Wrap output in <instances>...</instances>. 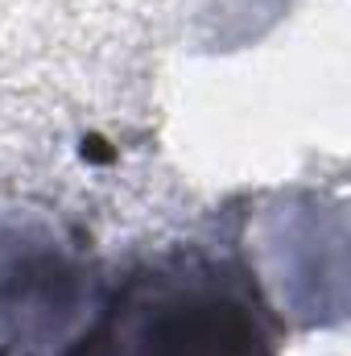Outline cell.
Segmentation results:
<instances>
[{
  "label": "cell",
  "instance_id": "6da1fadb",
  "mask_svg": "<svg viewBox=\"0 0 351 356\" xmlns=\"http://www.w3.org/2000/svg\"><path fill=\"white\" fill-rule=\"evenodd\" d=\"M116 356H268L252 307L215 269L166 273L120 302Z\"/></svg>",
  "mask_w": 351,
  "mask_h": 356
}]
</instances>
